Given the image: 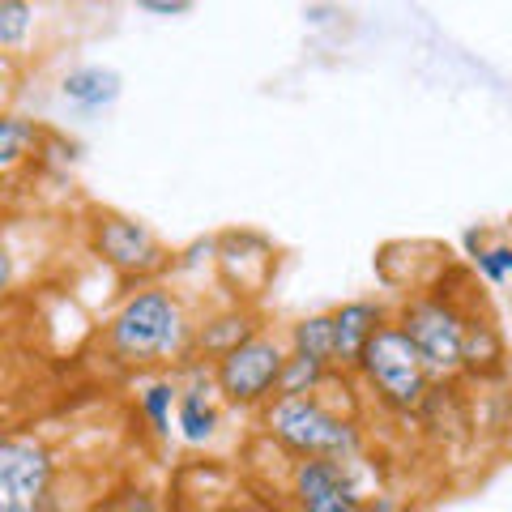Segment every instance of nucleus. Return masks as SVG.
I'll return each mask as SVG.
<instances>
[{
  "instance_id": "f257e3e1",
  "label": "nucleus",
  "mask_w": 512,
  "mask_h": 512,
  "mask_svg": "<svg viewBox=\"0 0 512 512\" xmlns=\"http://www.w3.org/2000/svg\"><path fill=\"white\" fill-rule=\"evenodd\" d=\"M197 329V308L171 278L137 282L103 320V350L124 372H175Z\"/></svg>"
},
{
  "instance_id": "f03ea898",
  "label": "nucleus",
  "mask_w": 512,
  "mask_h": 512,
  "mask_svg": "<svg viewBox=\"0 0 512 512\" xmlns=\"http://www.w3.org/2000/svg\"><path fill=\"white\" fill-rule=\"evenodd\" d=\"M256 427L261 436L282 444L291 457H338V461H359L363 457V427L355 414H342L329 406L320 393L303 397H274L256 410Z\"/></svg>"
},
{
  "instance_id": "7ed1b4c3",
  "label": "nucleus",
  "mask_w": 512,
  "mask_h": 512,
  "mask_svg": "<svg viewBox=\"0 0 512 512\" xmlns=\"http://www.w3.org/2000/svg\"><path fill=\"white\" fill-rule=\"evenodd\" d=\"M355 376L367 384V393L376 402L397 414V419H419L423 402L436 389V372L427 367L419 355V346L410 342V333L389 316L384 325L372 333V342L363 346Z\"/></svg>"
},
{
  "instance_id": "20e7f679",
  "label": "nucleus",
  "mask_w": 512,
  "mask_h": 512,
  "mask_svg": "<svg viewBox=\"0 0 512 512\" xmlns=\"http://www.w3.org/2000/svg\"><path fill=\"white\" fill-rule=\"evenodd\" d=\"M86 248L107 274H116L120 286L171 278L175 252L158 239L146 222L111 210V205H90L86 210Z\"/></svg>"
},
{
  "instance_id": "39448f33",
  "label": "nucleus",
  "mask_w": 512,
  "mask_h": 512,
  "mask_svg": "<svg viewBox=\"0 0 512 512\" xmlns=\"http://www.w3.org/2000/svg\"><path fill=\"white\" fill-rule=\"evenodd\" d=\"M466 316L470 308L444 286L423 295H406L393 312V320L410 333V342L419 346V355L436 372V380L466 376Z\"/></svg>"
},
{
  "instance_id": "423d86ee",
  "label": "nucleus",
  "mask_w": 512,
  "mask_h": 512,
  "mask_svg": "<svg viewBox=\"0 0 512 512\" xmlns=\"http://www.w3.org/2000/svg\"><path fill=\"white\" fill-rule=\"evenodd\" d=\"M286 359H291L286 333L256 329L248 342H239L214 363V384H218L222 402L231 410H261L265 402H274Z\"/></svg>"
},
{
  "instance_id": "0eeeda50",
  "label": "nucleus",
  "mask_w": 512,
  "mask_h": 512,
  "mask_svg": "<svg viewBox=\"0 0 512 512\" xmlns=\"http://www.w3.org/2000/svg\"><path fill=\"white\" fill-rule=\"evenodd\" d=\"M56 453L35 431H9L0 440V512L56 508Z\"/></svg>"
},
{
  "instance_id": "6e6552de",
  "label": "nucleus",
  "mask_w": 512,
  "mask_h": 512,
  "mask_svg": "<svg viewBox=\"0 0 512 512\" xmlns=\"http://www.w3.org/2000/svg\"><path fill=\"white\" fill-rule=\"evenodd\" d=\"M278 265H282V252L269 235L248 231V227H235V231L218 235L214 282L227 299L261 308V299L269 295V286H274V278H278Z\"/></svg>"
},
{
  "instance_id": "1a4fd4ad",
  "label": "nucleus",
  "mask_w": 512,
  "mask_h": 512,
  "mask_svg": "<svg viewBox=\"0 0 512 512\" xmlns=\"http://www.w3.org/2000/svg\"><path fill=\"white\" fill-rule=\"evenodd\" d=\"M359 461L295 457L291 474H286V495H291V504L303 512H359V508H367V491L355 474Z\"/></svg>"
},
{
  "instance_id": "9d476101",
  "label": "nucleus",
  "mask_w": 512,
  "mask_h": 512,
  "mask_svg": "<svg viewBox=\"0 0 512 512\" xmlns=\"http://www.w3.org/2000/svg\"><path fill=\"white\" fill-rule=\"evenodd\" d=\"M256 329H265L261 320V308H252V303H239V299H227L222 295L218 303L210 308H197V329H192V350L188 359L197 363H218L227 350H235L239 342H248Z\"/></svg>"
},
{
  "instance_id": "9b49d317",
  "label": "nucleus",
  "mask_w": 512,
  "mask_h": 512,
  "mask_svg": "<svg viewBox=\"0 0 512 512\" xmlns=\"http://www.w3.org/2000/svg\"><path fill=\"white\" fill-rule=\"evenodd\" d=\"M389 303L380 299H346L333 308V329H338V355H333V367L338 372H355L363 346L372 342V333L389 320Z\"/></svg>"
},
{
  "instance_id": "f8f14e48",
  "label": "nucleus",
  "mask_w": 512,
  "mask_h": 512,
  "mask_svg": "<svg viewBox=\"0 0 512 512\" xmlns=\"http://www.w3.org/2000/svg\"><path fill=\"white\" fill-rule=\"evenodd\" d=\"M60 99L77 107V111H107L120 103L124 94V77L116 69H107V64H77L60 77Z\"/></svg>"
},
{
  "instance_id": "ddd939ff",
  "label": "nucleus",
  "mask_w": 512,
  "mask_h": 512,
  "mask_svg": "<svg viewBox=\"0 0 512 512\" xmlns=\"http://www.w3.org/2000/svg\"><path fill=\"white\" fill-rule=\"evenodd\" d=\"M47 141V128L30 116H18V111H5V120H0V171H5V180L13 184L26 167L39 163V150Z\"/></svg>"
},
{
  "instance_id": "4468645a",
  "label": "nucleus",
  "mask_w": 512,
  "mask_h": 512,
  "mask_svg": "<svg viewBox=\"0 0 512 512\" xmlns=\"http://www.w3.org/2000/svg\"><path fill=\"white\" fill-rule=\"evenodd\" d=\"M508 367V350H504V333L495 329V320L487 312H474L466 316V376H500Z\"/></svg>"
},
{
  "instance_id": "2eb2a0df",
  "label": "nucleus",
  "mask_w": 512,
  "mask_h": 512,
  "mask_svg": "<svg viewBox=\"0 0 512 512\" xmlns=\"http://www.w3.org/2000/svg\"><path fill=\"white\" fill-rule=\"evenodd\" d=\"M180 389H184L180 372H154V380L137 393V410L154 436H171V414L180 406Z\"/></svg>"
},
{
  "instance_id": "dca6fc26",
  "label": "nucleus",
  "mask_w": 512,
  "mask_h": 512,
  "mask_svg": "<svg viewBox=\"0 0 512 512\" xmlns=\"http://www.w3.org/2000/svg\"><path fill=\"white\" fill-rule=\"evenodd\" d=\"M286 342H291V350H299V355L308 359H320L333 367V355H338V329H333V308L329 312H308L299 316L291 329H286Z\"/></svg>"
},
{
  "instance_id": "f3484780",
  "label": "nucleus",
  "mask_w": 512,
  "mask_h": 512,
  "mask_svg": "<svg viewBox=\"0 0 512 512\" xmlns=\"http://www.w3.org/2000/svg\"><path fill=\"white\" fill-rule=\"evenodd\" d=\"M39 22H43L39 0H0V47H5V60L26 56Z\"/></svg>"
},
{
  "instance_id": "a211bd4d",
  "label": "nucleus",
  "mask_w": 512,
  "mask_h": 512,
  "mask_svg": "<svg viewBox=\"0 0 512 512\" xmlns=\"http://www.w3.org/2000/svg\"><path fill=\"white\" fill-rule=\"evenodd\" d=\"M333 372H338V367H329V363L308 359V355H299V350H291V359H286V367H282V380H278V397L320 393Z\"/></svg>"
},
{
  "instance_id": "6ab92c4d",
  "label": "nucleus",
  "mask_w": 512,
  "mask_h": 512,
  "mask_svg": "<svg viewBox=\"0 0 512 512\" xmlns=\"http://www.w3.org/2000/svg\"><path fill=\"white\" fill-rule=\"evenodd\" d=\"M470 256L474 274H483L487 286H508L512 282V239H487V244H478Z\"/></svg>"
},
{
  "instance_id": "aec40b11",
  "label": "nucleus",
  "mask_w": 512,
  "mask_h": 512,
  "mask_svg": "<svg viewBox=\"0 0 512 512\" xmlns=\"http://www.w3.org/2000/svg\"><path fill=\"white\" fill-rule=\"evenodd\" d=\"M77 163H82V146H77L73 137L52 133V128H47V141H43V150H39V163L30 167V171H43V175H69Z\"/></svg>"
},
{
  "instance_id": "412c9836",
  "label": "nucleus",
  "mask_w": 512,
  "mask_h": 512,
  "mask_svg": "<svg viewBox=\"0 0 512 512\" xmlns=\"http://www.w3.org/2000/svg\"><path fill=\"white\" fill-rule=\"evenodd\" d=\"M133 9L146 13V18L171 22V18H188V13L197 9V0H133Z\"/></svg>"
},
{
  "instance_id": "4be33fe9",
  "label": "nucleus",
  "mask_w": 512,
  "mask_h": 512,
  "mask_svg": "<svg viewBox=\"0 0 512 512\" xmlns=\"http://www.w3.org/2000/svg\"><path fill=\"white\" fill-rule=\"evenodd\" d=\"M338 18H346V13L338 5H325V0H316V5L303 9V22H308V26H329V22H338Z\"/></svg>"
}]
</instances>
